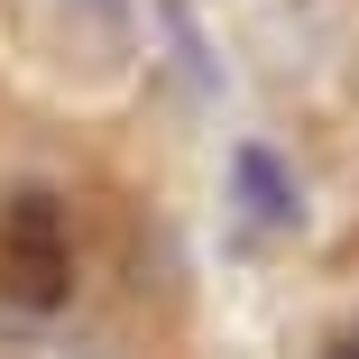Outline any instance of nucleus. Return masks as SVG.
I'll return each instance as SVG.
<instances>
[{"label": "nucleus", "instance_id": "1", "mask_svg": "<svg viewBox=\"0 0 359 359\" xmlns=\"http://www.w3.org/2000/svg\"><path fill=\"white\" fill-rule=\"evenodd\" d=\"M74 295V231L55 194H10L0 203V304L55 313Z\"/></svg>", "mask_w": 359, "mask_h": 359}, {"label": "nucleus", "instance_id": "2", "mask_svg": "<svg viewBox=\"0 0 359 359\" xmlns=\"http://www.w3.org/2000/svg\"><path fill=\"white\" fill-rule=\"evenodd\" d=\"M231 203L249 231H304V184L276 166V148H240L231 157Z\"/></svg>", "mask_w": 359, "mask_h": 359}, {"label": "nucleus", "instance_id": "3", "mask_svg": "<svg viewBox=\"0 0 359 359\" xmlns=\"http://www.w3.org/2000/svg\"><path fill=\"white\" fill-rule=\"evenodd\" d=\"M323 359H359V323H350V332H341V341H332Z\"/></svg>", "mask_w": 359, "mask_h": 359}]
</instances>
